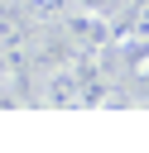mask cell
Returning <instances> with one entry per match:
<instances>
[{"label":"cell","instance_id":"obj_1","mask_svg":"<svg viewBox=\"0 0 149 153\" xmlns=\"http://www.w3.org/2000/svg\"><path fill=\"white\" fill-rule=\"evenodd\" d=\"M62 43L82 57H101L120 43V33H115L111 14H101V10H67L62 14Z\"/></svg>","mask_w":149,"mask_h":153},{"label":"cell","instance_id":"obj_2","mask_svg":"<svg viewBox=\"0 0 149 153\" xmlns=\"http://www.w3.org/2000/svg\"><path fill=\"white\" fill-rule=\"evenodd\" d=\"M120 38H135L139 48L149 43V0H135L130 5V19H125V33Z\"/></svg>","mask_w":149,"mask_h":153},{"label":"cell","instance_id":"obj_3","mask_svg":"<svg viewBox=\"0 0 149 153\" xmlns=\"http://www.w3.org/2000/svg\"><path fill=\"white\" fill-rule=\"evenodd\" d=\"M24 10H29L34 19H62V14L72 10V0H24Z\"/></svg>","mask_w":149,"mask_h":153},{"label":"cell","instance_id":"obj_4","mask_svg":"<svg viewBox=\"0 0 149 153\" xmlns=\"http://www.w3.org/2000/svg\"><path fill=\"white\" fill-rule=\"evenodd\" d=\"M130 76H135V91L149 100V43H144V53L135 57V67H130Z\"/></svg>","mask_w":149,"mask_h":153},{"label":"cell","instance_id":"obj_5","mask_svg":"<svg viewBox=\"0 0 149 153\" xmlns=\"http://www.w3.org/2000/svg\"><path fill=\"white\" fill-rule=\"evenodd\" d=\"M5 76H10V62H5V57H0V81H5Z\"/></svg>","mask_w":149,"mask_h":153}]
</instances>
